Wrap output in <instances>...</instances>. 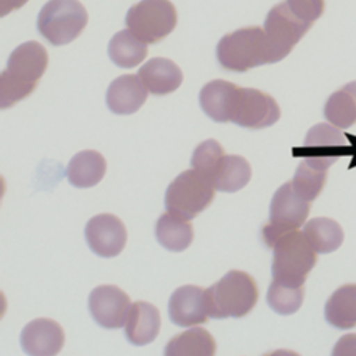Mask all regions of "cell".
<instances>
[{
    "instance_id": "cell-20",
    "label": "cell",
    "mask_w": 356,
    "mask_h": 356,
    "mask_svg": "<svg viewBox=\"0 0 356 356\" xmlns=\"http://www.w3.org/2000/svg\"><path fill=\"white\" fill-rule=\"evenodd\" d=\"M107 164L104 157L95 150L77 153L67 165V178L77 188H90L97 186L106 174Z\"/></svg>"
},
{
    "instance_id": "cell-15",
    "label": "cell",
    "mask_w": 356,
    "mask_h": 356,
    "mask_svg": "<svg viewBox=\"0 0 356 356\" xmlns=\"http://www.w3.org/2000/svg\"><path fill=\"white\" fill-rule=\"evenodd\" d=\"M20 342L23 350L29 355L53 356L63 349L65 331L53 319L40 318L24 326Z\"/></svg>"
},
{
    "instance_id": "cell-19",
    "label": "cell",
    "mask_w": 356,
    "mask_h": 356,
    "mask_svg": "<svg viewBox=\"0 0 356 356\" xmlns=\"http://www.w3.org/2000/svg\"><path fill=\"white\" fill-rule=\"evenodd\" d=\"M238 86L225 80H213L207 83L200 93V104L204 113L217 123L231 122L234 100Z\"/></svg>"
},
{
    "instance_id": "cell-24",
    "label": "cell",
    "mask_w": 356,
    "mask_h": 356,
    "mask_svg": "<svg viewBox=\"0 0 356 356\" xmlns=\"http://www.w3.org/2000/svg\"><path fill=\"white\" fill-rule=\"evenodd\" d=\"M325 118L337 129H348L356 123V81L330 96L323 108Z\"/></svg>"
},
{
    "instance_id": "cell-3",
    "label": "cell",
    "mask_w": 356,
    "mask_h": 356,
    "mask_svg": "<svg viewBox=\"0 0 356 356\" xmlns=\"http://www.w3.org/2000/svg\"><path fill=\"white\" fill-rule=\"evenodd\" d=\"M210 318H243L258 301L255 280L243 271H229L222 280L207 289Z\"/></svg>"
},
{
    "instance_id": "cell-5",
    "label": "cell",
    "mask_w": 356,
    "mask_h": 356,
    "mask_svg": "<svg viewBox=\"0 0 356 356\" xmlns=\"http://www.w3.org/2000/svg\"><path fill=\"white\" fill-rule=\"evenodd\" d=\"M88 16L79 0H49L38 17L39 33L53 46H65L84 31Z\"/></svg>"
},
{
    "instance_id": "cell-33",
    "label": "cell",
    "mask_w": 356,
    "mask_h": 356,
    "mask_svg": "<svg viewBox=\"0 0 356 356\" xmlns=\"http://www.w3.org/2000/svg\"><path fill=\"white\" fill-rule=\"evenodd\" d=\"M29 0H0V16H6L13 10L24 6Z\"/></svg>"
},
{
    "instance_id": "cell-22",
    "label": "cell",
    "mask_w": 356,
    "mask_h": 356,
    "mask_svg": "<svg viewBox=\"0 0 356 356\" xmlns=\"http://www.w3.org/2000/svg\"><path fill=\"white\" fill-rule=\"evenodd\" d=\"M325 318L338 330H352L356 326V285L338 288L325 305Z\"/></svg>"
},
{
    "instance_id": "cell-31",
    "label": "cell",
    "mask_w": 356,
    "mask_h": 356,
    "mask_svg": "<svg viewBox=\"0 0 356 356\" xmlns=\"http://www.w3.org/2000/svg\"><path fill=\"white\" fill-rule=\"evenodd\" d=\"M285 2L296 15L311 24L322 16L325 9L323 0H285Z\"/></svg>"
},
{
    "instance_id": "cell-1",
    "label": "cell",
    "mask_w": 356,
    "mask_h": 356,
    "mask_svg": "<svg viewBox=\"0 0 356 356\" xmlns=\"http://www.w3.org/2000/svg\"><path fill=\"white\" fill-rule=\"evenodd\" d=\"M49 66V54L38 42H26L10 54L0 76V107L10 108L31 96Z\"/></svg>"
},
{
    "instance_id": "cell-12",
    "label": "cell",
    "mask_w": 356,
    "mask_h": 356,
    "mask_svg": "<svg viewBox=\"0 0 356 356\" xmlns=\"http://www.w3.org/2000/svg\"><path fill=\"white\" fill-rule=\"evenodd\" d=\"M130 307V296L114 285L95 288L88 298L92 316L106 330H120L124 326Z\"/></svg>"
},
{
    "instance_id": "cell-2",
    "label": "cell",
    "mask_w": 356,
    "mask_h": 356,
    "mask_svg": "<svg viewBox=\"0 0 356 356\" xmlns=\"http://www.w3.org/2000/svg\"><path fill=\"white\" fill-rule=\"evenodd\" d=\"M217 58L222 69L238 73L278 63L268 36L258 26L238 29L234 33L225 35L217 46Z\"/></svg>"
},
{
    "instance_id": "cell-11",
    "label": "cell",
    "mask_w": 356,
    "mask_h": 356,
    "mask_svg": "<svg viewBox=\"0 0 356 356\" xmlns=\"http://www.w3.org/2000/svg\"><path fill=\"white\" fill-rule=\"evenodd\" d=\"M353 152V145L348 143L338 129L330 124L314 126L305 137L304 152L301 156L321 167L330 168L339 157L348 156Z\"/></svg>"
},
{
    "instance_id": "cell-7",
    "label": "cell",
    "mask_w": 356,
    "mask_h": 356,
    "mask_svg": "<svg viewBox=\"0 0 356 356\" xmlns=\"http://www.w3.org/2000/svg\"><path fill=\"white\" fill-rule=\"evenodd\" d=\"M126 24L138 40L154 44L175 29L177 10L170 0H140L129 9Z\"/></svg>"
},
{
    "instance_id": "cell-23",
    "label": "cell",
    "mask_w": 356,
    "mask_h": 356,
    "mask_svg": "<svg viewBox=\"0 0 356 356\" xmlns=\"http://www.w3.org/2000/svg\"><path fill=\"white\" fill-rule=\"evenodd\" d=\"M156 238L165 250L181 252L191 245L194 229L190 221L165 213L156 224Z\"/></svg>"
},
{
    "instance_id": "cell-32",
    "label": "cell",
    "mask_w": 356,
    "mask_h": 356,
    "mask_svg": "<svg viewBox=\"0 0 356 356\" xmlns=\"http://www.w3.org/2000/svg\"><path fill=\"white\" fill-rule=\"evenodd\" d=\"M334 355H356V335H346L334 348Z\"/></svg>"
},
{
    "instance_id": "cell-13",
    "label": "cell",
    "mask_w": 356,
    "mask_h": 356,
    "mask_svg": "<svg viewBox=\"0 0 356 356\" xmlns=\"http://www.w3.org/2000/svg\"><path fill=\"white\" fill-rule=\"evenodd\" d=\"M86 241L90 250L103 258L120 254L127 243V229L122 220L113 214H100L87 222Z\"/></svg>"
},
{
    "instance_id": "cell-6",
    "label": "cell",
    "mask_w": 356,
    "mask_h": 356,
    "mask_svg": "<svg viewBox=\"0 0 356 356\" xmlns=\"http://www.w3.org/2000/svg\"><path fill=\"white\" fill-rule=\"evenodd\" d=\"M216 197V188L194 168L184 171L170 184L165 193L167 213L191 221L209 205Z\"/></svg>"
},
{
    "instance_id": "cell-14",
    "label": "cell",
    "mask_w": 356,
    "mask_h": 356,
    "mask_svg": "<svg viewBox=\"0 0 356 356\" xmlns=\"http://www.w3.org/2000/svg\"><path fill=\"white\" fill-rule=\"evenodd\" d=\"M168 314L177 326H195L210 318L207 289L197 285H184L174 291L168 302Z\"/></svg>"
},
{
    "instance_id": "cell-9",
    "label": "cell",
    "mask_w": 356,
    "mask_h": 356,
    "mask_svg": "<svg viewBox=\"0 0 356 356\" xmlns=\"http://www.w3.org/2000/svg\"><path fill=\"white\" fill-rule=\"evenodd\" d=\"M281 117V110L274 97L257 88L238 87L236 92L231 122L245 129L261 130L275 124Z\"/></svg>"
},
{
    "instance_id": "cell-28",
    "label": "cell",
    "mask_w": 356,
    "mask_h": 356,
    "mask_svg": "<svg viewBox=\"0 0 356 356\" xmlns=\"http://www.w3.org/2000/svg\"><path fill=\"white\" fill-rule=\"evenodd\" d=\"M326 177H328V168L304 159L298 168H296L293 180L291 183L296 194L311 202L322 193L326 183Z\"/></svg>"
},
{
    "instance_id": "cell-18",
    "label": "cell",
    "mask_w": 356,
    "mask_h": 356,
    "mask_svg": "<svg viewBox=\"0 0 356 356\" xmlns=\"http://www.w3.org/2000/svg\"><path fill=\"white\" fill-rule=\"evenodd\" d=\"M161 328L159 309L148 302H134L126 318V337L129 342L137 346L152 343Z\"/></svg>"
},
{
    "instance_id": "cell-8",
    "label": "cell",
    "mask_w": 356,
    "mask_h": 356,
    "mask_svg": "<svg viewBox=\"0 0 356 356\" xmlns=\"http://www.w3.org/2000/svg\"><path fill=\"white\" fill-rule=\"evenodd\" d=\"M311 211V202L295 193L292 183H285L277 190L271 201L270 222L262 228L264 243L274 247L286 232L298 229Z\"/></svg>"
},
{
    "instance_id": "cell-16",
    "label": "cell",
    "mask_w": 356,
    "mask_h": 356,
    "mask_svg": "<svg viewBox=\"0 0 356 356\" xmlns=\"http://www.w3.org/2000/svg\"><path fill=\"white\" fill-rule=\"evenodd\" d=\"M147 90L138 76L124 74L117 77L108 86L106 103L114 114H134L147 100Z\"/></svg>"
},
{
    "instance_id": "cell-29",
    "label": "cell",
    "mask_w": 356,
    "mask_h": 356,
    "mask_svg": "<svg viewBox=\"0 0 356 356\" xmlns=\"http://www.w3.org/2000/svg\"><path fill=\"white\" fill-rule=\"evenodd\" d=\"M304 295V286L295 288L273 281L266 295V302L280 315H292L302 307Z\"/></svg>"
},
{
    "instance_id": "cell-30",
    "label": "cell",
    "mask_w": 356,
    "mask_h": 356,
    "mask_svg": "<svg viewBox=\"0 0 356 356\" xmlns=\"http://www.w3.org/2000/svg\"><path fill=\"white\" fill-rule=\"evenodd\" d=\"M224 156L225 152L218 141L205 140L200 145H197L194 150L191 165L197 172H200L204 178H207V180L211 183V178Z\"/></svg>"
},
{
    "instance_id": "cell-17",
    "label": "cell",
    "mask_w": 356,
    "mask_h": 356,
    "mask_svg": "<svg viewBox=\"0 0 356 356\" xmlns=\"http://www.w3.org/2000/svg\"><path fill=\"white\" fill-rule=\"evenodd\" d=\"M138 77L145 90L154 96L170 95L183 83L181 69L164 57H154L147 62L138 70Z\"/></svg>"
},
{
    "instance_id": "cell-27",
    "label": "cell",
    "mask_w": 356,
    "mask_h": 356,
    "mask_svg": "<svg viewBox=\"0 0 356 356\" xmlns=\"http://www.w3.org/2000/svg\"><path fill=\"white\" fill-rule=\"evenodd\" d=\"M216 341L209 331L202 328H193L180 335L174 337L165 346L167 356H213L216 355Z\"/></svg>"
},
{
    "instance_id": "cell-26",
    "label": "cell",
    "mask_w": 356,
    "mask_h": 356,
    "mask_svg": "<svg viewBox=\"0 0 356 356\" xmlns=\"http://www.w3.org/2000/svg\"><path fill=\"white\" fill-rule=\"evenodd\" d=\"M108 56L115 66L133 69L147 57V46L126 29V31L115 33L110 40Z\"/></svg>"
},
{
    "instance_id": "cell-25",
    "label": "cell",
    "mask_w": 356,
    "mask_h": 356,
    "mask_svg": "<svg viewBox=\"0 0 356 356\" xmlns=\"http://www.w3.org/2000/svg\"><path fill=\"white\" fill-rule=\"evenodd\" d=\"M304 235L311 247L319 254H331L343 243L341 225L326 217H318L308 221L304 227Z\"/></svg>"
},
{
    "instance_id": "cell-4",
    "label": "cell",
    "mask_w": 356,
    "mask_h": 356,
    "mask_svg": "<svg viewBox=\"0 0 356 356\" xmlns=\"http://www.w3.org/2000/svg\"><path fill=\"white\" fill-rule=\"evenodd\" d=\"M273 281L288 286H304L318 258L316 251L298 229L286 232L274 244Z\"/></svg>"
},
{
    "instance_id": "cell-10",
    "label": "cell",
    "mask_w": 356,
    "mask_h": 356,
    "mask_svg": "<svg viewBox=\"0 0 356 356\" xmlns=\"http://www.w3.org/2000/svg\"><path fill=\"white\" fill-rule=\"evenodd\" d=\"M312 27L296 15L286 2L274 6L265 19L264 31L268 36L278 62L285 58Z\"/></svg>"
},
{
    "instance_id": "cell-21",
    "label": "cell",
    "mask_w": 356,
    "mask_h": 356,
    "mask_svg": "<svg viewBox=\"0 0 356 356\" xmlns=\"http://www.w3.org/2000/svg\"><path fill=\"white\" fill-rule=\"evenodd\" d=\"M251 175V165L244 157L225 154L211 178V184L218 191L236 193L250 183Z\"/></svg>"
}]
</instances>
